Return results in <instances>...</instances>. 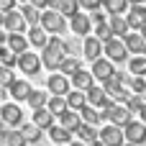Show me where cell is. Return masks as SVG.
Here are the masks:
<instances>
[{
  "label": "cell",
  "instance_id": "1f68e13d",
  "mask_svg": "<svg viewBox=\"0 0 146 146\" xmlns=\"http://www.w3.org/2000/svg\"><path fill=\"white\" fill-rule=\"evenodd\" d=\"M21 136L26 139V144H36V141L41 139V128H38V126H33V123L21 126Z\"/></svg>",
  "mask_w": 146,
  "mask_h": 146
},
{
  "label": "cell",
  "instance_id": "5b68a950",
  "mask_svg": "<svg viewBox=\"0 0 146 146\" xmlns=\"http://www.w3.org/2000/svg\"><path fill=\"white\" fill-rule=\"evenodd\" d=\"M103 51L108 54V59L110 62H126V56H128V49H126V44L121 41V38H108L105 44H103Z\"/></svg>",
  "mask_w": 146,
  "mask_h": 146
},
{
  "label": "cell",
  "instance_id": "c3c4849f",
  "mask_svg": "<svg viewBox=\"0 0 146 146\" xmlns=\"http://www.w3.org/2000/svg\"><path fill=\"white\" fill-rule=\"evenodd\" d=\"M69 146H87L85 141H69Z\"/></svg>",
  "mask_w": 146,
  "mask_h": 146
},
{
  "label": "cell",
  "instance_id": "8992f818",
  "mask_svg": "<svg viewBox=\"0 0 146 146\" xmlns=\"http://www.w3.org/2000/svg\"><path fill=\"white\" fill-rule=\"evenodd\" d=\"M123 136H126V141H128V144L141 146V144L146 141V123H139V121L126 123V126H123Z\"/></svg>",
  "mask_w": 146,
  "mask_h": 146
},
{
  "label": "cell",
  "instance_id": "816d5d0a",
  "mask_svg": "<svg viewBox=\"0 0 146 146\" xmlns=\"http://www.w3.org/2000/svg\"><path fill=\"white\" fill-rule=\"evenodd\" d=\"M90 146H103V144H100V139H98V141H95V144H90Z\"/></svg>",
  "mask_w": 146,
  "mask_h": 146
},
{
  "label": "cell",
  "instance_id": "ee69618b",
  "mask_svg": "<svg viewBox=\"0 0 146 146\" xmlns=\"http://www.w3.org/2000/svg\"><path fill=\"white\" fill-rule=\"evenodd\" d=\"M64 46H67V54H77V51H80V44H77V41H67Z\"/></svg>",
  "mask_w": 146,
  "mask_h": 146
},
{
  "label": "cell",
  "instance_id": "e575fe53",
  "mask_svg": "<svg viewBox=\"0 0 146 146\" xmlns=\"http://www.w3.org/2000/svg\"><path fill=\"white\" fill-rule=\"evenodd\" d=\"M0 64L8 67V69H13V67L18 64V54H13L8 46H0Z\"/></svg>",
  "mask_w": 146,
  "mask_h": 146
},
{
  "label": "cell",
  "instance_id": "e0dca14e",
  "mask_svg": "<svg viewBox=\"0 0 146 146\" xmlns=\"http://www.w3.org/2000/svg\"><path fill=\"white\" fill-rule=\"evenodd\" d=\"M82 51H85V56H87L90 62H95V59H100V54H103V41L95 38V36H87L85 44H82Z\"/></svg>",
  "mask_w": 146,
  "mask_h": 146
},
{
  "label": "cell",
  "instance_id": "9a60e30c",
  "mask_svg": "<svg viewBox=\"0 0 146 146\" xmlns=\"http://www.w3.org/2000/svg\"><path fill=\"white\" fill-rule=\"evenodd\" d=\"M46 85H49V92H51V95L67 98V92H69V80H67L64 74H51Z\"/></svg>",
  "mask_w": 146,
  "mask_h": 146
},
{
  "label": "cell",
  "instance_id": "7bdbcfd3",
  "mask_svg": "<svg viewBox=\"0 0 146 146\" xmlns=\"http://www.w3.org/2000/svg\"><path fill=\"white\" fill-rule=\"evenodd\" d=\"M15 8V0H0V13H8Z\"/></svg>",
  "mask_w": 146,
  "mask_h": 146
},
{
  "label": "cell",
  "instance_id": "681fc988",
  "mask_svg": "<svg viewBox=\"0 0 146 146\" xmlns=\"http://www.w3.org/2000/svg\"><path fill=\"white\" fill-rule=\"evenodd\" d=\"M3 98H8V92H5V87L0 85V100H3Z\"/></svg>",
  "mask_w": 146,
  "mask_h": 146
},
{
  "label": "cell",
  "instance_id": "52a82bcc",
  "mask_svg": "<svg viewBox=\"0 0 146 146\" xmlns=\"http://www.w3.org/2000/svg\"><path fill=\"white\" fill-rule=\"evenodd\" d=\"M98 136H100V144L103 146H123L126 144L123 128H118V126H105Z\"/></svg>",
  "mask_w": 146,
  "mask_h": 146
},
{
  "label": "cell",
  "instance_id": "8d00e7d4",
  "mask_svg": "<svg viewBox=\"0 0 146 146\" xmlns=\"http://www.w3.org/2000/svg\"><path fill=\"white\" fill-rule=\"evenodd\" d=\"M128 69H131V74H146V56H133Z\"/></svg>",
  "mask_w": 146,
  "mask_h": 146
},
{
  "label": "cell",
  "instance_id": "74e56055",
  "mask_svg": "<svg viewBox=\"0 0 146 146\" xmlns=\"http://www.w3.org/2000/svg\"><path fill=\"white\" fill-rule=\"evenodd\" d=\"M5 144L8 146H26V139L21 136V131H8L5 133Z\"/></svg>",
  "mask_w": 146,
  "mask_h": 146
},
{
  "label": "cell",
  "instance_id": "83f0119b",
  "mask_svg": "<svg viewBox=\"0 0 146 146\" xmlns=\"http://www.w3.org/2000/svg\"><path fill=\"white\" fill-rule=\"evenodd\" d=\"M33 110H38V108H46V103H49V95L44 92V90H31V95H28V100H26Z\"/></svg>",
  "mask_w": 146,
  "mask_h": 146
},
{
  "label": "cell",
  "instance_id": "d4e9b609",
  "mask_svg": "<svg viewBox=\"0 0 146 146\" xmlns=\"http://www.w3.org/2000/svg\"><path fill=\"white\" fill-rule=\"evenodd\" d=\"M21 15H23V21H26L28 26H38V21H41V10H38V8H33L31 3H23Z\"/></svg>",
  "mask_w": 146,
  "mask_h": 146
},
{
  "label": "cell",
  "instance_id": "7a4b0ae2",
  "mask_svg": "<svg viewBox=\"0 0 146 146\" xmlns=\"http://www.w3.org/2000/svg\"><path fill=\"white\" fill-rule=\"evenodd\" d=\"M41 28L46 31V33H62L64 28H67V21H64V15L59 13V10H41Z\"/></svg>",
  "mask_w": 146,
  "mask_h": 146
},
{
  "label": "cell",
  "instance_id": "f546056e",
  "mask_svg": "<svg viewBox=\"0 0 146 146\" xmlns=\"http://www.w3.org/2000/svg\"><path fill=\"white\" fill-rule=\"evenodd\" d=\"M56 10H59L64 18H72V15H77V13H80V3H77V0H59Z\"/></svg>",
  "mask_w": 146,
  "mask_h": 146
},
{
  "label": "cell",
  "instance_id": "f1b7e54d",
  "mask_svg": "<svg viewBox=\"0 0 146 146\" xmlns=\"http://www.w3.org/2000/svg\"><path fill=\"white\" fill-rule=\"evenodd\" d=\"M103 8L110 15H123L128 10V0H103Z\"/></svg>",
  "mask_w": 146,
  "mask_h": 146
},
{
  "label": "cell",
  "instance_id": "b9f144b4",
  "mask_svg": "<svg viewBox=\"0 0 146 146\" xmlns=\"http://www.w3.org/2000/svg\"><path fill=\"white\" fill-rule=\"evenodd\" d=\"M77 3H80L85 10H98V8L103 5V0H77Z\"/></svg>",
  "mask_w": 146,
  "mask_h": 146
},
{
  "label": "cell",
  "instance_id": "60d3db41",
  "mask_svg": "<svg viewBox=\"0 0 146 146\" xmlns=\"http://www.w3.org/2000/svg\"><path fill=\"white\" fill-rule=\"evenodd\" d=\"M13 82H15V77H13V72H10L8 67H3V64H0V85H3V87H10Z\"/></svg>",
  "mask_w": 146,
  "mask_h": 146
},
{
  "label": "cell",
  "instance_id": "f907efd6",
  "mask_svg": "<svg viewBox=\"0 0 146 146\" xmlns=\"http://www.w3.org/2000/svg\"><path fill=\"white\" fill-rule=\"evenodd\" d=\"M128 3H131V5H144L146 0H128Z\"/></svg>",
  "mask_w": 146,
  "mask_h": 146
},
{
  "label": "cell",
  "instance_id": "4fadbf2b",
  "mask_svg": "<svg viewBox=\"0 0 146 146\" xmlns=\"http://www.w3.org/2000/svg\"><path fill=\"white\" fill-rule=\"evenodd\" d=\"M3 26H5L10 33H23V28H26V21H23L21 10H18V13H15V10H8V13L3 15Z\"/></svg>",
  "mask_w": 146,
  "mask_h": 146
},
{
  "label": "cell",
  "instance_id": "2e32d148",
  "mask_svg": "<svg viewBox=\"0 0 146 146\" xmlns=\"http://www.w3.org/2000/svg\"><path fill=\"white\" fill-rule=\"evenodd\" d=\"M31 90H33V87H31V85H28L26 80H15V82H13L10 87H8V95H10V98H13L15 103H21V100H28Z\"/></svg>",
  "mask_w": 146,
  "mask_h": 146
},
{
  "label": "cell",
  "instance_id": "9f6ffc18",
  "mask_svg": "<svg viewBox=\"0 0 146 146\" xmlns=\"http://www.w3.org/2000/svg\"><path fill=\"white\" fill-rule=\"evenodd\" d=\"M0 23H3V18H0Z\"/></svg>",
  "mask_w": 146,
  "mask_h": 146
},
{
  "label": "cell",
  "instance_id": "836d02e7",
  "mask_svg": "<svg viewBox=\"0 0 146 146\" xmlns=\"http://www.w3.org/2000/svg\"><path fill=\"white\" fill-rule=\"evenodd\" d=\"M77 69H82V67H80V62H77L74 56H67V59H64V62L59 64V74H64V77H67V74L72 77V74H74Z\"/></svg>",
  "mask_w": 146,
  "mask_h": 146
},
{
  "label": "cell",
  "instance_id": "ac0fdd59",
  "mask_svg": "<svg viewBox=\"0 0 146 146\" xmlns=\"http://www.w3.org/2000/svg\"><path fill=\"white\" fill-rule=\"evenodd\" d=\"M72 85H74V90H82V92H87V90L95 85V77H92V72L77 69V72L72 74Z\"/></svg>",
  "mask_w": 146,
  "mask_h": 146
},
{
  "label": "cell",
  "instance_id": "277c9868",
  "mask_svg": "<svg viewBox=\"0 0 146 146\" xmlns=\"http://www.w3.org/2000/svg\"><path fill=\"white\" fill-rule=\"evenodd\" d=\"M103 118H108L110 126H118V128H123L126 123H131V113H128L126 105H110V108H105Z\"/></svg>",
  "mask_w": 146,
  "mask_h": 146
},
{
  "label": "cell",
  "instance_id": "d6a6232c",
  "mask_svg": "<svg viewBox=\"0 0 146 146\" xmlns=\"http://www.w3.org/2000/svg\"><path fill=\"white\" fill-rule=\"evenodd\" d=\"M46 108H49V113L56 118L62 110H67V100H64V98H59V95H51V98H49V103H46Z\"/></svg>",
  "mask_w": 146,
  "mask_h": 146
},
{
  "label": "cell",
  "instance_id": "44dd1931",
  "mask_svg": "<svg viewBox=\"0 0 146 146\" xmlns=\"http://www.w3.org/2000/svg\"><path fill=\"white\" fill-rule=\"evenodd\" d=\"M8 49L13 51V54H23V51H28V38L23 36V33H8Z\"/></svg>",
  "mask_w": 146,
  "mask_h": 146
},
{
  "label": "cell",
  "instance_id": "9c48e42d",
  "mask_svg": "<svg viewBox=\"0 0 146 146\" xmlns=\"http://www.w3.org/2000/svg\"><path fill=\"white\" fill-rule=\"evenodd\" d=\"M85 98H87V105H92V108H103V110H105V108L115 105V103L108 98V92H105L103 87H95V85L85 92Z\"/></svg>",
  "mask_w": 146,
  "mask_h": 146
},
{
  "label": "cell",
  "instance_id": "7402d4cb",
  "mask_svg": "<svg viewBox=\"0 0 146 146\" xmlns=\"http://www.w3.org/2000/svg\"><path fill=\"white\" fill-rule=\"evenodd\" d=\"M33 126H38L41 131H49L54 126V115L49 113V108H38L33 110Z\"/></svg>",
  "mask_w": 146,
  "mask_h": 146
},
{
  "label": "cell",
  "instance_id": "7c38bea8",
  "mask_svg": "<svg viewBox=\"0 0 146 146\" xmlns=\"http://www.w3.org/2000/svg\"><path fill=\"white\" fill-rule=\"evenodd\" d=\"M123 44H126V49H128L131 54H136V56H144L146 54V38L141 33H126V36H123Z\"/></svg>",
  "mask_w": 146,
  "mask_h": 146
},
{
  "label": "cell",
  "instance_id": "d6986e66",
  "mask_svg": "<svg viewBox=\"0 0 146 146\" xmlns=\"http://www.w3.org/2000/svg\"><path fill=\"white\" fill-rule=\"evenodd\" d=\"M69 26H72V31H74L77 36H85V33H90V26H92V21H90V15H85V13H77V15H72V18H69Z\"/></svg>",
  "mask_w": 146,
  "mask_h": 146
},
{
  "label": "cell",
  "instance_id": "ffe728a7",
  "mask_svg": "<svg viewBox=\"0 0 146 146\" xmlns=\"http://www.w3.org/2000/svg\"><path fill=\"white\" fill-rule=\"evenodd\" d=\"M26 38H28V44H33V46H38V49H44V46L49 44V33L41 28V23H38V26H31Z\"/></svg>",
  "mask_w": 146,
  "mask_h": 146
},
{
  "label": "cell",
  "instance_id": "f35d334b",
  "mask_svg": "<svg viewBox=\"0 0 146 146\" xmlns=\"http://www.w3.org/2000/svg\"><path fill=\"white\" fill-rule=\"evenodd\" d=\"M141 105H144L141 95H128V100H126V108H128V113H139V110H141Z\"/></svg>",
  "mask_w": 146,
  "mask_h": 146
},
{
  "label": "cell",
  "instance_id": "7dc6e473",
  "mask_svg": "<svg viewBox=\"0 0 146 146\" xmlns=\"http://www.w3.org/2000/svg\"><path fill=\"white\" fill-rule=\"evenodd\" d=\"M139 115H141V123H146V103L141 105V110H139Z\"/></svg>",
  "mask_w": 146,
  "mask_h": 146
},
{
  "label": "cell",
  "instance_id": "f6af8a7d",
  "mask_svg": "<svg viewBox=\"0 0 146 146\" xmlns=\"http://www.w3.org/2000/svg\"><path fill=\"white\" fill-rule=\"evenodd\" d=\"M28 3H31L33 8H38V10H46V8H49V5H46V0H28Z\"/></svg>",
  "mask_w": 146,
  "mask_h": 146
},
{
  "label": "cell",
  "instance_id": "6da1fadb",
  "mask_svg": "<svg viewBox=\"0 0 146 146\" xmlns=\"http://www.w3.org/2000/svg\"><path fill=\"white\" fill-rule=\"evenodd\" d=\"M67 59V46L59 36L49 38V44L41 49V64L49 67V69H59V64Z\"/></svg>",
  "mask_w": 146,
  "mask_h": 146
},
{
  "label": "cell",
  "instance_id": "ba28073f",
  "mask_svg": "<svg viewBox=\"0 0 146 146\" xmlns=\"http://www.w3.org/2000/svg\"><path fill=\"white\" fill-rule=\"evenodd\" d=\"M18 69H21L23 74H38V69H41V59H38V54H33V51H23V54H18Z\"/></svg>",
  "mask_w": 146,
  "mask_h": 146
},
{
  "label": "cell",
  "instance_id": "5bb4252c",
  "mask_svg": "<svg viewBox=\"0 0 146 146\" xmlns=\"http://www.w3.org/2000/svg\"><path fill=\"white\" fill-rule=\"evenodd\" d=\"M59 126H62V128H67L69 133H74V131L82 126V118H80V113H77V110H69V108H67V110H62V113H59Z\"/></svg>",
  "mask_w": 146,
  "mask_h": 146
},
{
  "label": "cell",
  "instance_id": "cb8c5ba5",
  "mask_svg": "<svg viewBox=\"0 0 146 146\" xmlns=\"http://www.w3.org/2000/svg\"><path fill=\"white\" fill-rule=\"evenodd\" d=\"M49 139L56 146H67L72 141V133H69L67 128H62V126H51V128H49Z\"/></svg>",
  "mask_w": 146,
  "mask_h": 146
},
{
  "label": "cell",
  "instance_id": "11a10c76",
  "mask_svg": "<svg viewBox=\"0 0 146 146\" xmlns=\"http://www.w3.org/2000/svg\"><path fill=\"white\" fill-rule=\"evenodd\" d=\"M18 3H28V0H18Z\"/></svg>",
  "mask_w": 146,
  "mask_h": 146
},
{
  "label": "cell",
  "instance_id": "ab89813d",
  "mask_svg": "<svg viewBox=\"0 0 146 146\" xmlns=\"http://www.w3.org/2000/svg\"><path fill=\"white\" fill-rule=\"evenodd\" d=\"M131 90H133V95H144L146 92V77H131Z\"/></svg>",
  "mask_w": 146,
  "mask_h": 146
},
{
  "label": "cell",
  "instance_id": "8fae6325",
  "mask_svg": "<svg viewBox=\"0 0 146 146\" xmlns=\"http://www.w3.org/2000/svg\"><path fill=\"white\" fill-rule=\"evenodd\" d=\"M113 74H115V69H113L110 59H95L92 62V77H98L100 82H108Z\"/></svg>",
  "mask_w": 146,
  "mask_h": 146
},
{
  "label": "cell",
  "instance_id": "30bf717a",
  "mask_svg": "<svg viewBox=\"0 0 146 146\" xmlns=\"http://www.w3.org/2000/svg\"><path fill=\"white\" fill-rule=\"evenodd\" d=\"M126 23L128 28H144L146 26V5H131V10L126 13Z\"/></svg>",
  "mask_w": 146,
  "mask_h": 146
},
{
  "label": "cell",
  "instance_id": "4dcf8cb0",
  "mask_svg": "<svg viewBox=\"0 0 146 146\" xmlns=\"http://www.w3.org/2000/svg\"><path fill=\"white\" fill-rule=\"evenodd\" d=\"M108 26H110V31H113V33H118V36H126V33H128V23H126V18H123V15H110Z\"/></svg>",
  "mask_w": 146,
  "mask_h": 146
},
{
  "label": "cell",
  "instance_id": "db71d44e",
  "mask_svg": "<svg viewBox=\"0 0 146 146\" xmlns=\"http://www.w3.org/2000/svg\"><path fill=\"white\" fill-rule=\"evenodd\" d=\"M123 146H136V144H123Z\"/></svg>",
  "mask_w": 146,
  "mask_h": 146
},
{
  "label": "cell",
  "instance_id": "d590c367",
  "mask_svg": "<svg viewBox=\"0 0 146 146\" xmlns=\"http://www.w3.org/2000/svg\"><path fill=\"white\" fill-rule=\"evenodd\" d=\"M95 38H100L103 44H105L108 38H113V31H110L108 21H105V23H95Z\"/></svg>",
  "mask_w": 146,
  "mask_h": 146
},
{
  "label": "cell",
  "instance_id": "bcb514c9",
  "mask_svg": "<svg viewBox=\"0 0 146 146\" xmlns=\"http://www.w3.org/2000/svg\"><path fill=\"white\" fill-rule=\"evenodd\" d=\"M90 21H95V23H105V13H98V10H95Z\"/></svg>",
  "mask_w": 146,
  "mask_h": 146
},
{
  "label": "cell",
  "instance_id": "484cf974",
  "mask_svg": "<svg viewBox=\"0 0 146 146\" xmlns=\"http://www.w3.org/2000/svg\"><path fill=\"white\" fill-rule=\"evenodd\" d=\"M80 118H82V123H87V126H98V123L103 121V113H98V108H92V105H85V108L80 110Z\"/></svg>",
  "mask_w": 146,
  "mask_h": 146
},
{
  "label": "cell",
  "instance_id": "3957f363",
  "mask_svg": "<svg viewBox=\"0 0 146 146\" xmlns=\"http://www.w3.org/2000/svg\"><path fill=\"white\" fill-rule=\"evenodd\" d=\"M0 121H3L5 126H10V128L23 126V110H21V105H18V103H5V105L0 108Z\"/></svg>",
  "mask_w": 146,
  "mask_h": 146
},
{
  "label": "cell",
  "instance_id": "603a6c76",
  "mask_svg": "<svg viewBox=\"0 0 146 146\" xmlns=\"http://www.w3.org/2000/svg\"><path fill=\"white\" fill-rule=\"evenodd\" d=\"M64 100H67V108H69V110H77V113L87 105V98H85L82 90H72V92H67Z\"/></svg>",
  "mask_w": 146,
  "mask_h": 146
},
{
  "label": "cell",
  "instance_id": "f5cc1de1",
  "mask_svg": "<svg viewBox=\"0 0 146 146\" xmlns=\"http://www.w3.org/2000/svg\"><path fill=\"white\" fill-rule=\"evenodd\" d=\"M141 36H144V38H146V26H144V28H141Z\"/></svg>",
  "mask_w": 146,
  "mask_h": 146
},
{
  "label": "cell",
  "instance_id": "4316f807",
  "mask_svg": "<svg viewBox=\"0 0 146 146\" xmlns=\"http://www.w3.org/2000/svg\"><path fill=\"white\" fill-rule=\"evenodd\" d=\"M77 136H80V141H85V144L90 146V144H95L100 136H98V131H95V126H87V123H82L77 131H74Z\"/></svg>",
  "mask_w": 146,
  "mask_h": 146
}]
</instances>
